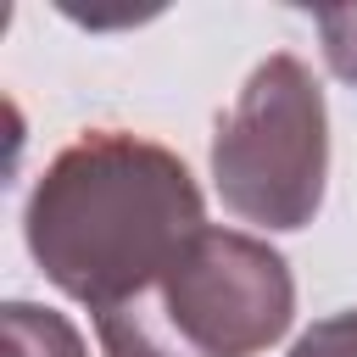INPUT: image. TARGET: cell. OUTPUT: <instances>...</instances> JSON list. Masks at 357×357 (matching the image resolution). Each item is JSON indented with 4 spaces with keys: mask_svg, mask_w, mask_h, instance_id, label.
<instances>
[{
    "mask_svg": "<svg viewBox=\"0 0 357 357\" xmlns=\"http://www.w3.org/2000/svg\"><path fill=\"white\" fill-rule=\"evenodd\" d=\"M206 229L201 190L156 139L89 128L39 173L22 234L56 290L106 312L145 290Z\"/></svg>",
    "mask_w": 357,
    "mask_h": 357,
    "instance_id": "6da1fadb",
    "label": "cell"
},
{
    "mask_svg": "<svg viewBox=\"0 0 357 357\" xmlns=\"http://www.w3.org/2000/svg\"><path fill=\"white\" fill-rule=\"evenodd\" d=\"M296 318L290 262L240 229H201L145 290L95 312L106 357H257Z\"/></svg>",
    "mask_w": 357,
    "mask_h": 357,
    "instance_id": "7a4b0ae2",
    "label": "cell"
},
{
    "mask_svg": "<svg viewBox=\"0 0 357 357\" xmlns=\"http://www.w3.org/2000/svg\"><path fill=\"white\" fill-rule=\"evenodd\" d=\"M212 178L234 218L262 229H301L324 206L329 106L312 67L290 50L251 67L212 134Z\"/></svg>",
    "mask_w": 357,
    "mask_h": 357,
    "instance_id": "3957f363",
    "label": "cell"
},
{
    "mask_svg": "<svg viewBox=\"0 0 357 357\" xmlns=\"http://www.w3.org/2000/svg\"><path fill=\"white\" fill-rule=\"evenodd\" d=\"M0 329H6V357H89L78 329L33 301H11L0 312Z\"/></svg>",
    "mask_w": 357,
    "mask_h": 357,
    "instance_id": "277c9868",
    "label": "cell"
},
{
    "mask_svg": "<svg viewBox=\"0 0 357 357\" xmlns=\"http://www.w3.org/2000/svg\"><path fill=\"white\" fill-rule=\"evenodd\" d=\"M290 357H357V307L318 318V324L290 346Z\"/></svg>",
    "mask_w": 357,
    "mask_h": 357,
    "instance_id": "5b68a950",
    "label": "cell"
},
{
    "mask_svg": "<svg viewBox=\"0 0 357 357\" xmlns=\"http://www.w3.org/2000/svg\"><path fill=\"white\" fill-rule=\"evenodd\" d=\"M318 33H324V56H329V67H335L346 84H357V6H346V11H324V17H318Z\"/></svg>",
    "mask_w": 357,
    "mask_h": 357,
    "instance_id": "8992f818",
    "label": "cell"
}]
</instances>
